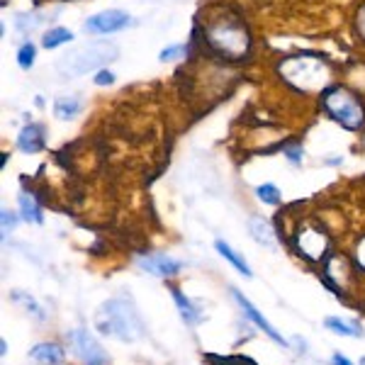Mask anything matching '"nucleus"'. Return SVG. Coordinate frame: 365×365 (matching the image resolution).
Returning <instances> with one entry per match:
<instances>
[{"mask_svg":"<svg viewBox=\"0 0 365 365\" xmlns=\"http://www.w3.org/2000/svg\"><path fill=\"white\" fill-rule=\"evenodd\" d=\"M202 39L212 54L227 61H241L251 51V34L244 20L227 8H210L202 20Z\"/></svg>","mask_w":365,"mask_h":365,"instance_id":"nucleus-1","label":"nucleus"},{"mask_svg":"<svg viewBox=\"0 0 365 365\" xmlns=\"http://www.w3.org/2000/svg\"><path fill=\"white\" fill-rule=\"evenodd\" d=\"M278 73L287 86L299 93H324L331 88L334 71L327 58L317 54H295L278 63Z\"/></svg>","mask_w":365,"mask_h":365,"instance_id":"nucleus-2","label":"nucleus"},{"mask_svg":"<svg viewBox=\"0 0 365 365\" xmlns=\"http://www.w3.org/2000/svg\"><path fill=\"white\" fill-rule=\"evenodd\" d=\"M96 327L105 336L120 341H137L144 334V324L139 319V312L127 297L108 299L96 314Z\"/></svg>","mask_w":365,"mask_h":365,"instance_id":"nucleus-3","label":"nucleus"},{"mask_svg":"<svg viewBox=\"0 0 365 365\" xmlns=\"http://www.w3.org/2000/svg\"><path fill=\"white\" fill-rule=\"evenodd\" d=\"M324 113L346 129H361L365 125V105L353 91L344 86H331L322 93Z\"/></svg>","mask_w":365,"mask_h":365,"instance_id":"nucleus-4","label":"nucleus"},{"mask_svg":"<svg viewBox=\"0 0 365 365\" xmlns=\"http://www.w3.org/2000/svg\"><path fill=\"white\" fill-rule=\"evenodd\" d=\"M120 49L113 42H91L73 49L58 61V71L63 76H83L88 71H96L108 61H115Z\"/></svg>","mask_w":365,"mask_h":365,"instance_id":"nucleus-5","label":"nucleus"},{"mask_svg":"<svg viewBox=\"0 0 365 365\" xmlns=\"http://www.w3.org/2000/svg\"><path fill=\"white\" fill-rule=\"evenodd\" d=\"M329 246H331L329 234L324 232L319 225H314V222H307V225H302L295 232V249H297V253L302 258H307V261H312V263L327 258Z\"/></svg>","mask_w":365,"mask_h":365,"instance_id":"nucleus-6","label":"nucleus"},{"mask_svg":"<svg viewBox=\"0 0 365 365\" xmlns=\"http://www.w3.org/2000/svg\"><path fill=\"white\" fill-rule=\"evenodd\" d=\"M66 339H68V346L76 353V358L83 365H108V353L103 351V346H100L86 329L68 331Z\"/></svg>","mask_w":365,"mask_h":365,"instance_id":"nucleus-7","label":"nucleus"},{"mask_svg":"<svg viewBox=\"0 0 365 365\" xmlns=\"http://www.w3.org/2000/svg\"><path fill=\"white\" fill-rule=\"evenodd\" d=\"M129 25V15L122 13V10H103V13L88 17L86 22V32L91 34H113L120 32Z\"/></svg>","mask_w":365,"mask_h":365,"instance_id":"nucleus-8","label":"nucleus"},{"mask_svg":"<svg viewBox=\"0 0 365 365\" xmlns=\"http://www.w3.org/2000/svg\"><path fill=\"white\" fill-rule=\"evenodd\" d=\"M234 292V299H237V302H239V307L241 309H244V314L246 317H249V319L253 322V324H256V327L258 329H261V331L263 334H266V336L270 339V341H275V344H278V346H287V341L285 339H282L280 336V334L278 331H275V329L273 327H270V324L266 322V317H263L261 314V312H258L256 307H253V304L249 302V299H246L244 295H241V292L239 290H232Z\"/></svg>","mask_w":365,"mask_h":365,"instance_id":"nucleus-9","label":"nucleus"},{"mask_svg":"<svg viewBox=\"0 0 365 365\" xmlns=\"http://www.w3.org/2000/svg\"><path fill=\"white\" fill-rule=\"evenodd\" d=\"M139 266L149 270L151 275H158V278H170V275H175L182 268V263L166 256V253H156V256L139 258Z\"/></svg>","mask_w":365,"mask_h":365,"instance_id":"nucleus-10","label":"nucleus"},{"mask_svg":"<svg viewBox=\"0 0 365 365\" xmlns=\"http://www.w3.org/2000/svg\"><path fill=\"white\" fill-rule=\"evenodd\" d=\"M17 146H20L25 154H37L44 149V127L42 125H29L20 132L17 137Z\"/></svg>","mask_w":365,"mask_h":365,"instance_id":"nucleus-11","label":"nucleus"},{"mask_svg":"<svg viewBox=\"0 0 365 365\" xmlns=\"http://www.w3.org/2000/svg\"><path fill=\"white\" fill-rule=\"evenodd\" d=\"M29 358L42 365H61L66 361V353H63L61 346H56V344H37L32 351H29Z\"/></svg>","mask_w":365,"mask_h":365,"instance_id":"nucleus-12","label":"nucleus"},{"mask_svg":"<svg viewBox=\"0 0 365 365\" xmlns=\"http://www.w3.org/2000/svg\"><path fill=\"white\" fill-rule=\"evenodd\" d=\"M249 232H251V237L256 239L261 246H266V249H273V246H275L273 227H270V222L263 220V217H251V220H249Z\"/></svg>","mask_w":365,"mask_h":365,"instance_id":"nucleus-13","label":"nucleus"},{"mask_svg":"<svg viewBox=\"0 0 365 365\" xmlns=\"http://www.w3.org/2000/svg\"><path fill=\"white\" fill-rule=\"evenodd\" d=\"M83 110V100L78 96H63L54 103V115L58 120H73Z\"/></svg>","mask_w":365,"mask_h":365,"instance_id":"nucleus-14","label":"nucleus"},{"mask_svg":"<svg viewBox=\"0 0 365 365\" xmlns=\"http://www.w3.org/2000/svg\"><path fill=\"white\" fill-rule=\"evenodd\" d=\"M170 295H173L175 299V304H178V309H180V317L185 319L187 324H197V322H202V314L192 307V302L187 297H182V292L178 290H170Z\"/></svg>","mask_w":365,"mask_h":365,"instance_id":"nucleus-15","label":"nucleus"},{"mask_svg":"<svg viewBox=\"0 0 365 365\" xmlns=\"http://www.w3.org/2000/svg\"><path fill=\"white\" fill-rule=\"evenodd\" d=\"M215 246H217V251H220V253H222V256H225V258H227V261H229V263H232V266H234V268H239V270H241V273H244V275H246V278H251V275H253V273H251L249 263H246V261H244V258H239V256H237V251H234V249H232V246H229V244H225V241H217V244H215Z\"/></svg>","mask_w":365,"mask_h":365,"instance_id":"nucleus-16","label":"nucleus"},{"mask_svg":"<svg viewBox=\"0 0 365 365\" xmlns=\"http://www.w3.org/2000/svg\"><path fill=\"white\" fill-rule=\"evenodd\" d=\"M20 210L27 222H42V210H39L37 200L29 195V192H22L20 195Z\"/></svg>","mask_w":365,"mask_h":365,"instance_id":"nucleus-17","label":"nucleus"},{"mask_svg":"<svg viewBox=\"0 0 365 365\" xmlns=\"http://www.w3.org/2000/svg\"><path fill=\"white\" fill-rule=\"evenodd\" d=\"M71 39H73V34H71L66 27H54L44 34V46L46 49H56V46L66 44V42H71Z\"/></svg>","mask_w":365,"mask_h":365,"instance_id":"nucleus-18","label":"nucleus"},{"mask_svg":"<svg viewBox=\"0 0 365 365\" xmlns=\"http://www.w3.org/2000/svg\"><path fill=\"white\" fill-rule=\"evenodd\" d=\"M324 324H327V329H334V331L341 334V336H356V339L363 336V331H358V327H351V324L341 322L336 317H327Z\"/></svg>","mask_w":365,"mask_h":365,"instance_id":"nucleus-19","label":"nucleus"},{"mask_svg":"<svg viewBox=\"0 0 365 365\" xmlns=\"http://www.w3.org/2000/svg\"><path fill=\"white\" fill-rule=\"evenodd\" d=\"M256 195L261 202H266V205H280V190L275 185H270V182H266V185H258Z\"/></svg>","mask_w":365,"mask_h":365,"instance_id":"nucleus-20","label":"nucleus"},{"mask_svg":"<svg viewBox=\"0 0 365 365\" xmlns=\"http://www.w3.org/2000/svg\"><path fill=\"white\" fill-rule=\"evenodd\" d=\"M207 361L212 365H256L251 358H244V356H207Z\"/></svg>","mask_w":365,"mask_h":365,"instance_id":"nucleus-21","label":"nucleus"},{"mask_svg":"<svg viewBox=\"0 0 365 365\" xmlns=\"http://www.w3.org/2000/svg\"><path fill=\"white\" fill-rule=\"evenodd\" d=\"M34 54H37V51H34V44H22L20 46V51H17V63H20L22 68H29L34 63Z\"/></svg>","mask_w":365,"mask_h":365,"instance_id":"nucleus-22","label":"nucleus"},{"mask_svg":"<svg viewBox=\"0 0 365 365\" xmlns=\"http://www.w3.org/2000/svg\"><path fill=\"white\" fill-rule=\"evenodd\" d=\"M13 299H15V302H22V304H25L27 309H32V314L37 317V319H44V314H42V307H39V304L34 302L32 297H27V295H22L20 290H15V292H13Z\"/></svg>","mask_w":365,"mask_h":365,"instance_id":"nucleus-23","label":"nucleus"},{"mask_svg":"<svg viewBox=\"0 0 365 365\" xmlns=\"http://www.w3.org/2000/svg\"><path fill=\"white\" fill-rule=\"evenodd\" d=\"M185 56V46H166V49L161 51V61H175V58H182Z\"/></svg>","mask_w":365,"mask_h":365,"instance_id":"nucleus-24","label":"nucleus"},{"mask_svg":"<svg viewBox=\"0 0 365 365\" xmlns=\"http://www.w3.org/2000/svg\"><path fill=\"white\" fill-rule=\"evenodd\" d=\"M356 29H358V34H361V39L365 42V3L358 8V13H356Z\"/></svg>","mask_w":365,"mask_h":365,"instance_id":"nucleus-25","label":"nucleus"},{"mask_svg":"<svg viewBox=\"0 0 365 365\" xmlns=\"http://www.w3.org/2000/svg\"><path fill=\"white\" fill-rule=\"evenodd\" d=\"M15 227H17V217L13 215V212L3 210V232L8 234L10 229H15Z\"/></svg>","mask_w":365,"mask_h":365,"instance_id":"nucleus-26","label":"nucleus"},{"mask_svg":"<svg viewBox=\"0 0 365 365\" xmlns=\"http://www.w3.org/2000/svg\"><path fill=\"white\" fill-rule=\"evenodd\" d=\"M356 263H358V268L365 270V237L358 241V246H356Z\"/></svg>","mask_w":365,"mask_h":365,"instance_id":"nucleus-27","label":"nucleus"},{"mask_svg":"<svg viewBox=\"0 0 365 365\" xmlns=\"http://www.w3.org/2000/svg\"><path fill=\"white\" fill-rule=\"evenodd\" d=\"M115 83V76L110 71H100L96 76V86H113Z\"/></svg>","mask_w":365,"mask_h":365,"instance_id":"nucleus-28","label":"nucleus"},{"mask_svg":"<svg viewBox=\"0 0 365 365\" xmlns=\"http://www.w3.org/2000/svg\"><path fill=\"white\" fill-rule=\"evenodd\" d=\"M331 365H353L349 358H344L341 353H334V358H331Z\"/></svg>","mask_w":365,"mask_h":365,"instance_id":"nucleus-29","label":"nucleus"},{"mask_svg":"<svg viewBox=\"0 0 365 365\" xmlns=\"http://www.w3.org/2000/svg\"><path fill=\"white\" fill-rule=\"evenodd\" d=\"M361 365H365V356H363V358H361Z\"/></svg>","mask_w":365,"mask_h":365,"instance_id":"nucleus-30","label":"nucleus"},{"mask_svg":"<svg viewBox=\"0 0 365 365\" xmlns=\"http://www.w3.org/2000/svg\"><path fill=\"white\" fill-rule=\"evenodd\" d=\"M5 3H8V0H3V5H5Z\"/></svg>","mask_w":365,"mask_h":365,"instance_id":"nucleus-31","label":"nucleus"}]
</instances>
